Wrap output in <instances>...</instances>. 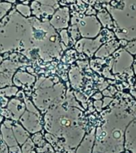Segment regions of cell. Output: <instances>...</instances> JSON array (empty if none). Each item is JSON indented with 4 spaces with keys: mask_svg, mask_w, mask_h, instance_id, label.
<instances>
[{
    "mask_svg": "<svg viewBox=\"0 0 136 153\" xmlns=\"http://www.w3.org/2000/svg\"><path fill=\"white\" fill-rule=\"evenodd\" d=\"M124 149L130 153H136V117L125 131Z\"/></svg>",
    "mask_w": 136,
    "mask_h": 153,
    "instance_id": "obj_1",
    "label": "cell"
},
{
    "mask_svg": "<svg viewBox=\"0 0 136 153\" xmlns=\"http://www.w3.org/2000/svg\"><path fill=\"white\" fill-rule=\"evenodd\" d=\"M60 123H61L62 126H68V125H70V120L66 119V118H62V119L60 120Z\"/></svg>",
    "mask_w": 136,
    "mask_h": 153,
    "instance_id": "obj_2",
    "label": "cell"
},
{
    "mask_svg": "<svg viewBox=\"0 0 136 153\" xmlns=\"http://www.w3.org/2000/svg\"><path fill=\"white\" fill-rule=\"evenodd\" d=\"M134 88H135V90H136V81H135V85H134Z\"/></svg>",
    "mask_w": 136,
    "mask_h": 153,
    "instance_id": "obj_3",
    "label": "cell"
}]
</instances>
